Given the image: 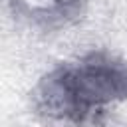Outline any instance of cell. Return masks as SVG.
I'll use <instances>...</instances> for the list:
<instances>
[{
  "label": "cell",
  "mask_w": 127,
  "mask_h": 127,
  "mask_svg": "<svg viewBox=\"0 0 127 127\" xmlns=\"http://www.w3.org/2000/svg\"><path fill=\"white\" fill-rule=\"evenodd\" d=\"M32 109L52 123L99 125L127 103V60L91 50L46 71L30 93Z\"/></svg>",
  "instance_id": "obj_1"
},
{
  "label": "cell",
  "mask_w": 127,
  "mask_h": 127,
  "mask_svg": "<svg viewBox=\"0 0 127 127\" xmlns=\"http://www.w3.org/2000/svg\"><path fill=\"white\" fill-rule=\"evenodd\" d=\"M89 0H6L16 22L38 32H60L79 24Z\"/></svg>",
  "instance_id": "obj_2"
}]
</instances>
